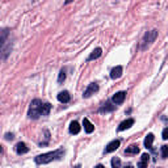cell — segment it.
I'll return each mask as SVG.
<instances>
[{
	"label": "cell",
	"mask_w": 168,
	"mask_h": 168,
	"mask_svg": "<svg viewBox=\"0 0 168 168\" xmlns=\"http://www.w3.org/2000/svg\"><path fill=\"white\" fill-rule=\"evenodd\" d=\"M65 154V150L63 149H59V150H55V151H51V152H46V154H42V155H38L36 156V163L37 164H47L55 159H59V158Z\"/></svg>",
	"instance_id": "6da1fadb"
},
{
	"label": "cell",
	"mask_w": 168,
	"mask_h": 168,
	"mask_svg": "<svg viewBox=\"0 0 168 168\" xmlns=\"http://www.w3.org/2000/svg\"><path fill=\"white\" fill-rule=\"evenodd\" d=\"M42 105H44V103L41 101V100H33L30 104V109H29V113L28 116L30 118H38L41 116V110H42Z\"/></svg>",
	"instance_id": "7a4b0ae2"
},
{
	"label": "cell",
	"mask_w": 168,
	"mask_h": 168,
	"mask_svg": "<svg viewBox=\"0 0 168 168\" xmlns=\"http://www.w3.org/2000/svg\"><path fill=\"white\" fill-rule=\"evenodd\" d=\"M156 36H158V32H156V30L147 32V34L145 36V38H143V47H146V45H150V44H152V42L155 41Z\"/></svg>",
	"instance_id": "3957f363"
},
{
	"label": "cell",
	"mask_w": 168,
	"mask_h": 168,
	"mask_svg": "<svg viewBox=\"0 0 168 168\" xmlns=\"http://www.w3.org/2000/svg\"><path fill=\"white\" fill-rule=\"evenodd\" d=\"M97 91H99V86H97V84H96V83H91V84H89V86L87 87L86 91H84L83 96H84V97H91L92 94H94Z\"/></svg>",
	"instance_id": "277c9868"
},
{
	"label": "cell",
	"mask_w": 168,
	"mask_h": 168,
	"mask_svg": "<svg viewBox=\"0 0 168 168\" xmlns=\"http://www.w3.org/2000/svg\"><path fill=\"white\" fill-rule=\"evenodd\" d=\"M120 143L121 142L118 141V139H114V141H112L110 143H108V146L105 147V152H113V151H116L120 147Z\"/></svg>",
	"instance_id": "5b68a950"
},
{
	"label": "cell",
	"mask_w": 168,
	"mask_h": 168,
	"mask_svg": "<svg viewBox=\"0 0 168 168\" xmlns=\"http://www.w3.org/2000/svg\"><path fill=\"white\" fill-rule=\"evenodd\" d=\"M125 97H126V92H117L114 94V96L112 97V101L114 103V104H122L124 103V100H125Z\"/></svg>",
	"instance_id": "8992f818"
},
{
	"label": "cell",
	"mask_w": 168,
	"mask_h": 168,
	"mask_svg": "<svg viewBox=\"0 0 168 168\" xmlns=\"http://www.w3.org/2000/svg\"><path fill=\"white\" fill-rule=\"evenodd\" d=\"M133 125H134V120H133V118H129V120L124 121V122H121V125L118 126V130H120V131H124V130H126V129H130Z\"/></svg>",
	"instance_id": "52a82bcc"
},
{
	"label": "cell",
	"mask_w": 168,
	"mask_h": 168,
	"mask_svg": "<svg viewBox=\"0 0 168 168\" xmlns=\"http://www.w3.org/2000/svg\"><path fill=\"white\" fill-rule=\"evenodd\" d=\"M83 126H84V130H86V133H88V134H91L92 131L94 130L93 124H92L88 118H84V120H83Z\"/></svg>",
	"instance_id": "ba28073f"
},
{
	"label": "cell",
	"mask_w": 168,
	"mask_h": 168,
	"mask_svg": "<svg viewBox=\"0 0 168 168\" xmlns=\"http://www.w3.org/2000/svg\"><path fill=\"white\" fill-rule=\"evenodd\" d=\"M28 151H29V149L26 147V145H25V143H23V142H19V143L16 145V152H17L19 155L26 154Z\"/></svg>",
	"instance_id": "9c48e42d"
},
{
	"label": "cell",
	"mask_w": 168,
	"mask_h": 168,
	"mask_svg": "<svg viewBox=\"0 0 168 168\" xmlns=\"http://www.w3.org/2000/svg\"><path fill=\"white\" fill-rule=\"evenodd\" d=\"M149 160H150V155L149 154H143V155L141 156V160L138 162V167L139 168H147Z\"/></svg>",
	"instance_id": "30bf717a"
},
{
	"label": "cell",
	"mask_w": 168,
	"mask_h": 168,
	"mask_svg": "<svg viewBox=\"0 0 168 168\" xmlns=\"http://www.w3.org/2000/svg\"><path fill=\"white\" fill-rule=\"evenodd\" d=\"M121 75H122V67L121 66L114 67L113 70L110 71V78L112 79H118V78H121Z\"/></svg>",
	"instance_id": "8fae6325"
},
{
	"label": "cell",
	"mask_w": 168,
	"mask_h": 168,
	"mask_svg": "<svg viewBox=\"0 0 168 168\" xmlns=\"http://www.w3.org/2000/svg\"><path fill=\"white\" fill-rule=\"evenodd\" d=\"M79 131H80V125H79L76 121H72L70 124V133L71 134H79Z\"/></svg>",
	"instance_id": "7c38bea8"
},
{
	"label": "cell",
	"mask_w": 168,
	"mask_h": 168,
	"mask_svg": "<svg viewBox=\"0 0 168 168\" xmlns=\"http://www.w3.org/2000/svg\"><path fill=\"white\" fill-rule=\"evenodd\" d=\"M58 100H59L61 103H68L70 101V93H68L67 91L61 92L59 94H58Z\"/></svg>",
	"instance_id": "4fadbf2b"
},
{
	"label": "cell",
	"mask_w": 168,
	"mask_h": 168,
	"mask_svg": "<svg viewBox=\"0 0 168 168\" xmlns=\"http://www.w3.org/2000/svg\"><path fill=\"white\" fill-rule=\"evenodd\" d=\"M152 142H154V134H147V136L145 138V146L146 149H152Z\"/></svg>",
	"instance_id": "5bb4252c"
},
{
	"label": "cell",
	"mask_w": 168,
	"mask_h": 168,
	"mask_svg": "<svg viewBox=\"0 0 168 168\" xmlns=\"http://www.w3.org/2000/svg\"><path fill=\"white\" fill-rule=\"evenodd\" d=\"M138 152H139V147L136 145H131L125 150V154H128V155L129 154H138Z\"/></svg>",
	"instance_id": "9a60e30c"
},
{
	"label": "cell",
	"mask_w": 168,
	"mask_h": 168,
	"mask_svg": "<svg viewBox=\"0 0 168 168\" xmlns=\"http://www.w3.org/2000/svg\"><path fill=\"white\" fill-rule=\"evenodd\" d=\"M101 55V49L100 47H97V49H94L93 51H92V54L88 57V59L87 61H93V59H97V58Z\"/></svg>",
	"instance_id": "2e32d148"
},
{
	"label": "cell",
	"mask_w": 168,
	"mask_h": 168,
	"mask_svg": "<svg viewBox=\"0 0 168 168\" xmlns=\"http://www.w3.org/2000/svg\"><path fill=\"white\" fill-rule=\"evenodd\" d=\"M51 110V105L49 103H44V105H42V110H41V116H49Z\"/></svg>",
	"instance_id": "e0dca14e"
},
{
	"label": "cell",
	"mask_w": 168,
	"mask_h": 168,
	"mask_svg": "<svg viewBox=\"0 0 168 168\" xmlns=\"http://www.w3.org/2000/svg\"><path fill=\"white\" fill-rule=\"evenodd\" d=\"M112 167H113V168H121V160H120V158H113V159H112Z\"/></svg>",
	"instance_id": "ac0fdd59"
},
{
	"label": "cell",
	"mask_w": 168,
	"mask_h": 168,
	"mask_svg": "<svg viewBox=\"0 0 168 168\" xmlns=\"http://www.w3.org/2000/svg\"><path fill=\"white\" fill-rule=\"evenodd\" d=\"M162 156L168 158V146H162Z\"/></svg>",
	"instance_id": "d6986e66"
},
{
	"label": "cell",
	"mask_w": 168,
	"mask_h": 168,
	"mask_svg": "<svg viewBox=\"0 0 168 168\" xmlns=\"http://www.w3.org/2000/svg\"><path fill=\"white\" fill-rule=\"evenodd\" d=\"M65 79H66V72L62 70V71L59 72V78H58V82H59V83H62L63 80H65Z\"/></svg>",
	"instance_id": "ffe728a7"
},
{
	"label": "cell",
	"mask_w": 168,
	"mask_h": 168,
	"mask_svg": "<svg viewBox=\"0 0 168 168\" xmlns=\"http://www.w3.org/2000/svg\"><path fill=\"white\" fill-rule=\"evenodd\" d=\"M162 136H163V139H168V128H166L164 130H163Z\"/></svg>",
	"instance_id": "44dd1931"
},
{
	"label": "cell",
	"mask_w": 168,
	"mask_h": 168,
	"mask_svg": "<svg viewBox=\"0 0 168 168\" xmlns=\"http://www.w3.org/2000/svg\"><path fill=\"white\" fill-rule=\"evenodd\" d=\"M5 138H7V139H12L13 138V134H7V135H5Z\"/></svg>",
	"instance_id": "7402d4cb"
},
{
	"label": "cell",
	"mask_w": 168,
	"mask_h": 168,
	"mask_svg": "<svg viewBox=\"0 0 168 168\" xmlns=\"http://www.w3.org/2000/svg\"><path fill=\"white\" fill-rule=\"evenodd\" d=\"M94 168H105V167H104L103 164H97V166H96V167H94Z\"/></svg>",
	"instance_id": "603a6c76"
},
{
	"label": "cell",
	"mask_w": 168,
	"mask_h": 168,
	"mask_svg": "<svg viewBox=\"0 0 168 168\" xmlns=\"http://www.w3.org/2000/svg\"><path fill=\"white\" fill-rule=\"evenodd\" d=\"M124 168H134V167H133V166H125Z\"/></svg>",
	"instance_id": "cb8c5ba5"
}]
</instances>
